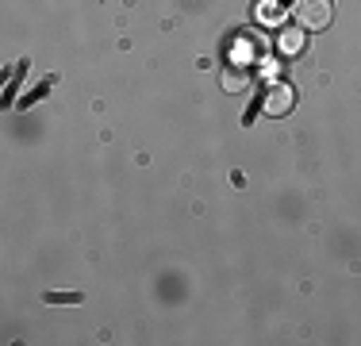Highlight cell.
<instances>
[{
	"instance_id": "1",
	"label": "cell",
	"mask_w": 361,
	"mask_h": 346,
	"mask_svg": "<svg viewBox=\"0 0 361 346\" xmlns=\"http://www.w3.org/2000/svg\"><path fill=\"white\" fill-rule=\"evenodd\" d=\"M292 16H296V23L304 31H326L331 28V16H334V4L331 0H296Z\"/></svg>"
},
{
	"instance_id": "2",
	"label": "cell",
	"mask_w": 361,
	"mask_h": 346,
	"mask_svg": "<svg viewBox=\"0 0 361 346\" xmlns=\"http://www.w3.org/2000/svg\"><path fill=\"white\" fill-rule=\"evenodd\" d=\"M269 54V39H262L257 31H238L235 39V62L238 66H254Z\"/></svg>"
},
{
	"instance_id": "3",
	"label": "cell",
	"mask_w": 361,
	"mask_h": 346,
	"mask_svg": "<svg viewBox=\"0 0 361 346\" xmlns=\"http://www.w3.org/2000/svg\"><path fill=\"white\" fill-rule=\"evenodd\" d=\"M292 104H296V93H292L288 85H269V89H265L262 108L269 112V116H288Z\"/></svg>"
},
{
	"instance_id": "4",
	"label": "cell",
	"mask_w": 361,
	"mask_h": 346,
	"mask_svg": "<svg viewBox=\"0 0 361 346\" xmlns=\"http://www.w3.org/2000/svg\"><path fill=\"white\" fill-rule=\"evenodd\" d=\"M257 20L269 23V28H281V20H285V8H281L277 0H262V4H257Z\"/></svg>"
},
{
	"instance_id": "5",
	"label": "cell",
	"mask_w": 361,
	"mask_h": 346,
	"mask_svg": "<svg viewBox=\"0 0 361 346\" xmlns=\"http://www.w3.org/2000/svg\"><path fill=\"white\" fill-rule=\"evenodd\" d=\"M281 50H285V54L304 50V31H285V35H281Z\"/></svg>"
},
{
	"instance_id": "6",
	"label": "cell",
	"mask_w": 361,
	"mask_h": 346,
	"mask_svg": "<svg viewBox=\"0 0 361 346\" xmlns=\"http://www.w3.org/2000/svg\"><path fill=\"white\" fill-rule=\"evenodd\" d=\"M246 85H250V77L246 73H235V69H227V73H223V89H246Z\"/></svg>"
},
{
	"instance_id": "7",
	"label": "cell",
	"mask_w": 361,
	"mask_h": 346,
	"mask_svg": "<svg viewBox=\"0 0 361 346\" xmlns=\"http://www.w3.org/2000/svg\"><path fill=\"white\" fill-rule=\"evenodd\" d=\"M50 304H77L81 300V292H47Z\"/></svg>"
}]
</instances>
